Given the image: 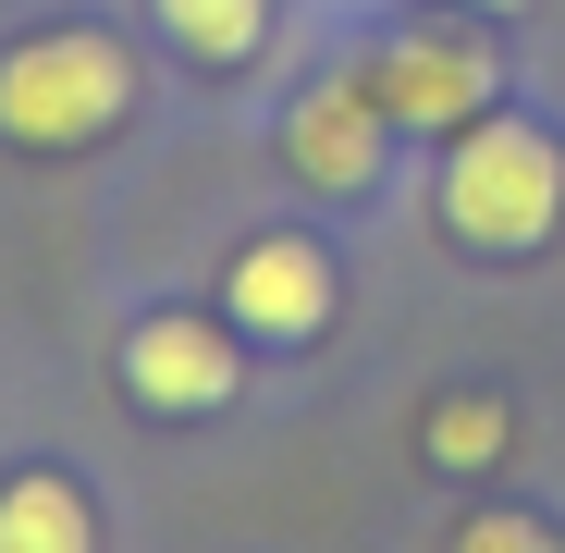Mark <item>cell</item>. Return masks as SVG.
<instances>
[{"label":"cell","mask_w":565,"mask_h":553,"mask_svg":"<svg viewBox=\"0 0 565 553\" xmlns=\"http://www.w3.org/2000/svg\"><path fill=\"white\" fill-rule=\"evenodd\" d=\"M443 222L467 246H541L565 222V148L541 124H467L443 160Z\"/></svg>","instance_id":"1"},{"label":"cell","mask_w":565,"mask_h":553,"mask_svg":"<svg viewBox=\"0 0 565 553\" xmlns=\"http://www.w3.org/2000/svg\"><path fill=\"white\" fill-rule=\"evenodd\" d=\"M124 99H136V62H124L111 38H86V25L25 38L13 62H0V136H25V148H86V136H111Z\"/></svg>","instance_id":"2"},{"label":"cell","mask_w":565,"mask_h":553,"mask_svg":"<svg viewBox=\"0 0 565 553\" xmlns=\"http://www.w3.org/2000/svg\"><path fill=\"white\" fill-rule=\"evenodd\" d=\"M369 99H382V124H480L492 111V50H467V38H394L382 62L356 74Z\"/></svg>","instance_id":"3"},{"label":"cell","mask_w":565,"mask_h":553,"mask_svg":"<svg viewBox=\"0 0 565 553\" xmlns=\"http://www.w3.org/2000/svg\"><path fill=\"white\" fill-rule=\"evenodd\" d=\"M222 296H234V320H246L258 344H308V332L332 320V258H320L308 234H258V246L222 270Z\"/></svg>","instance_id":"4"},{"label":"cell","mask_w":565,"mask_h":553,"mask_svg":"<svg viewBox=\"0 0 565 553\" xmlns=\"http://www.w3.org/2000/svg\"><path fill=\"white\" fill-rule=\"evenodd\" d=\"M124 394L198 418V406L234 394V344H222L210 320H136V332H124Z\"/></svg>","instance_id":"5"},{"label":"cell","mask_w":565,"mask_h":553,"mask_svg":"<svg viewBox=\"0 0 565 553\" xmlns=\"http://www.w3.org/2000/svg\"><path fill=\"white\" fill-rule=\"evenodd\" d=\"M282 148H296V172L320 198H356L369 160H382V99H369V86H320V99L282 124Z\"/></svg>","instance_id":"6"},{"label":"cell","mask_w":565,"mask_h":553,"mask_svg":"<svg viewBox=\"0 0 565 553\" xmlns=\"http://www.w3.org/2000/svg\"><path fill=\"white\" fill-rule=\"evenodd\" d=\"M0 553H99V517H86V492L74 480H13L0 492Z\"/></svg>","instance_id":"7"},{"label":"cell","mask_w":565,"mask_h":553,"mask_svg":"<svg viewBox=\"0 0 565 553\" xmlns=\"http://www.w3.org/2000/svg\"><path fill=\"white\" fill-rule=\"evenodd\" d=\"M160 25L198 50V62H246L270 38V0H160Z\"/></svg>","instance_id":"8"},{"label":"cell","mask_w":565,"mask_h":553,"mask_svg":"<svg viewBox=\"0 0 565 553\" xmlns=\"http://www.w3.org/2000/svg\"><path fill=\"white\" fill-rule=\"evenodd\" d=\"M430 455H443V468H492V455H504V406H443L430 418Z\"/></svg>","instance_id":"9"},{"label":"cell","mask_w":565,"mask_h":553,"mask_svg":"<svg viewBox=\"0 0 565 553\" xmlns=\"http://www.w3.org/2000/svg\"><path fill=\"white\" fill-rule=\"evenodd\" d=\"M455 553H565V541H553L541 517H467V529H455Z\"/></svg>","instance_id":"10"},{"label":"cell","mask_w":565,"mask_h":553,"mask_svg":"<svg viewBox=\"0 0 565 553\" xmlns=\"http://www.w3.org/2000/svg\"><path fill=\"white\" fill-rule=\"evenodd\" d=\"M492 13H504V0H492Z\"/></svg>","instance_id":"11"}]
</instances>
